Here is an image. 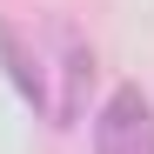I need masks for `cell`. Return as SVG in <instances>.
<instances>
[{"label": "cell", "mask_w": 154, "mask_h": 154, "mask_svg": "<svg viewBox=\"0 0 154 154\" xmlns=\"http://www.w3.org/2000/svg\"><path fill=\"white\" fill-rule=\"evenodd\" d=\"M94 154H154V100L141 87H114L94 114Z\"/></svg>", "instance_id": "obj_1"}, {"label": "cell", "mask_w": 154, "mask_h": 154, "mask_svg": "<svg viewBox=\"0 0 154 154\" xmlns=\"http://www.w3.org/2000/svg\"><path fill=\"white\" fill-rule=\"evenodd\" d=\"M47 40H54V67L60 74V94H54V127H74L87 107V81H94V47L81 40V27L74 20H47Z\"/></svg>", "instance_id": "obj_2"}, {"label": "cell", "mask_w": 154, "mask_h": 154, "mask_svg": "<svg viewBox=\"0 0 154 154\" xmlns=\"http://www.w3.org/2000/svg\"><path fill=\"white\" fill-rule=\"evenodd\" d=\"M0 67H7L14 94L27 100L34 114H47V54L20 40V27H14V20H0Z\"/></svg>", "instance_id": "obj_3"}]
</instances>
